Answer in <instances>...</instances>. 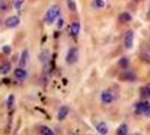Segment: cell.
Instances as JSON below:
<instances>
[{
	"label": "cell",
	"instance_id": "obj_1",
	"mask_svg": "<svg viewBox=\"0 0 150 135\" xmlns=\"http://www.w3.org/2000/svg\"><path fill=\"white\" fill-rule=\"evenodd\" d=\"M60 7L58 6V5H53L51 7L47 9V11H46V14H45V17H44V20L47 24H52V22H55V19L60 16Z\"/></svg>",
	"mask_w": 150,
	"mask_h": 135
},
{
	"label": "cell",
	"instance_id": "obj_2",
	"mask_svg": "<svg viewBox=\"0 0 150 135\" xmlns=\"http://www.w3.org/2000/svg\"><path fill=\"white\" fill-rule=\"evenodd\" d=\"M78 56H79L78 50H77L76 47H71V49L68 51L66 61H67L68 64H75L76 62L78 61Z\"/></svg>",
	"mask_w": 150,
	"mask_h": 135
},
{
	"label": "cell",
	"instance_id": "obj_3",
	"mask_svg": "<svg viewBox=\"0 0 150 135\" xmlns=\"http://www.w3.org/2000/svg\"><path fill=\"white\" fill-rule=\"evenodd\" d=\"M135 112L137 114H144L147 116L150 115V104L146 103V101H141V103H138L135 105Z\"/></svg>",
	"mask_w": 150,
	"mask_h": 135
},
{
	"label": "cell",
	"instance_id": "obj_4",
	"mask_svg": "<svg viewBox=\"0 0 150 135\" xmlns=\"http://www.w3.org/2000/svg\"><path fill=\"white\" fill-rule=\"evenodd\" d=\"M100 100H102L103 104H106V105L113 103V100H114V95H113V92L110 91V90H104V91H102V94H100Z\"/></svg>",
	"mask_w": 150,
	"mask_h": 135
},
{
	"label": "cell",
	"instance_id": "obj_5",
	"mask_svg": "<svg viewBox=\"0 0 150 135\" xmlns=\"http://www.w3.org/2000/svg\"><path fill=\"white\" fill-rule=\"evenodd\" d=\"M19 22H21L19 17H17V16H10V17H8L7 19H6L5 24H6V26H7L8 28H14V27L19 25Z\"/></svg>",
	"mask_w": 150,
	"mask_h": 135
},
{
	"label": "cell",
	"instance_id": "obj_6",
	"mask_svg": "<svg viewBox=\"0 0 150 135\" xmlns=\"http://www.w3.org/2000/svg\"><path fill=\"white\" fill-rule=\"evenodd\" d=\"M133 37H134V35H133L132 30H128L125 33V35H124V46H125V49H131L132 47V45H133Z\"/></svg>",
	"mask_w": 150,
	"mask_h": 135
},
{
	"label": "cell",
	"instance_id": "obj_7",
	"mask_svg": "<svg viewBox=\"0 0 150 135\" xmlns=\"http://www.w3.org/2000/svg\"><path fill=\"white\" fill-rule=\"evenodd\" d=\"M68 114H69V107H67V106L60 107V109L58 112V120H60V122H62L68 116Z\"/></svg>",
	"mask_w": 150,
	"mask_h": 135
},
{
	"label": "cell",
	"instance_id": "obj_8",
	"mask_svg": "<svg viewBox=\"0 0 150 135\" xmlns=\"http://www.w3.org/2000/svg\"><path fill=\"white\" fill-rule=\"evenodd\" d=\"M15 77L17 80H25L26 79V77H27V72L23 69V68H18V69H16L15 70Z\"/></svg>",
	"mask_w": 150,
	"mask_h": 135
},
{
	"label": "cell",
	"instance_id": "obj_9",
	"mask_svg": "<svg viewBox=\"0 0 150 135\" xmlns=\"http://www.w3.org/2000/svg\"><path fill=\"white\" fill-rule=\"evenodd\" d=\"M80 32V24L78 22H74L70 25V35L72 36H77Z\"/></svg>",
	"mask_w": 150,
	"mask_h": 135
},
{
	"label": "cell",
	"instance_id": "obj_10",
	"mask_svg": "<svg viewBox=\"0 0 150 135\" xmlns=\"http://www.w3.org/2000/svg\"><path fill=\"white\" fill-rule=\"evenodd\" d=\"M96 129H97L98 133L102 135H106L107 133H108V127H107V125H106L105 122H100V123H98L97 126H96Z\"/></svg>",
	"mask_w": 150,
	"mask_h": 135
},
{
	"label": "cell",
	"instance_id": "obj_11",
	"mask_svg": "<svg viewBox=\"0 0 150 135\" xmlns=\"http://www.w3.org/2000/svg\"><path fill=\"white\" fill-rule=\"evenodd\" d=\"M38 132L41 135H54V132L46 125H41L38 127Z\"/></svg>",
	"mask_w": 150,
	"mask_h": 135
},
{
	"label": "cell",
	"instance_id": "obj_12",
	"mask_svg": "<svg viewBox=\"0 0 150 135\" xmlns=\"http://www.w3.org/2000/svg\"><path fill=\"white\" fill-rule=\"evenodd\" d=\"M27 59H28V51L24 50L21 55V60H19V68H24L27 63Z\"/></svg>",
	"mask_w": 150,
	"mask_h": 135
},
{
	"label": "cell",
	"instance_id": "obj_13",
	"mask_svg": "<svg viewBox=\"0 0 150 135\" xmlns=\"http://www.w3.org/2000/svg\"><path fill=\"white\" fill-rule=\"evenodd\" d=\"M10 69H11V65H10L9 62L2 63V64L0 65V75H7L8 72L10 71Z\"/></svg>",
	"mask_w": 150,
	"mask_h": 135
},
{
	"label": "cell",
	"instance_id": "obj_14",
	"mask_svg": "<svg viewBox=\"0 0 150 135\" xmlns=\"http://www.w3.org/2000/svg\"><path fill=\"white\" fill-rule=\"evenodd\" d=\"M116 135H128V125L121 124L116 129Z\"/></svg>",
	"mask_w": 150,
	"mask_h": 135
},
{
	"label": "cell",
	"instance_id": "obj_15",
	"mask_svg": "<svg viewBox=\"0 0 150 135\" xmlns=\"http://www.w3.org/2000/svg\"><path fill=\"white\" fill-rule=\"evenodd\" d=\"M132 19V17H131V15L129 14V13H122V14H120V16H119V20H120L121 22H130Z\"/></svg>",
	"mask_w": 150,
	"mask_h": 135
},
{
	"label": "cell",
	"instance_id": "obj_16",
	"mask_svg": "<svg viewBox=\"0 0 150 135\" xmlns=\"http://www.w3.org/2000/svg\"><path fill=\"white\" fill-rule=\"evenodd\" d=\"M141 95H142V97L150 98V83L147 84V86H144L141 89Z\"/></svg>",
	"mask_w": 150,
	"mask_h": 135
},
{
	"label": "cell",
	"instance_id": "obj_17",
	"mask_svg": "<svg viewBox=\"0 0 150 135\" xmlns=\"http://www.w3.org/2000/svg\"><path fill=\"white\" fill-rule=\"evenodd\" d=\"M119 65H120V68H122V69H125V68H128L129 60L127 59V58H121L120 61H119Z\"/></svg>",
	"mask_w": 150,
	"mask_h": 135
},
{
	"label": "cell",
	"instance_id": "obj_18",
	"mask_svg": "<svg viewBox=\"0 0 150 135\" xmlns=\"http://www.w3.org/2000/svg\"><path fill=\"white\" fill-rule=\"evenodd\" d=\"M122 77H124L123 79H125V80H130V81L135 80V75H133L132 72H125L124 75H122Z\"/></svg>",
	"mask_w": 150,
	"mask_h": 135
},
{
	"label": "cell",
	"instance_id": "obj_19",
	"mask_svg": "<svg viewBox=\"0 0 150 135\" xmlns=\"http://www.w3.org/2000/svg\"><path fill=\"white\" fill-rule=\"evenodd\" d=\"M14 101H15V97H14V95H9V97H8V99H7V107L8 108H11V107H13Z\"/></svg>",
	"mask_w": 150,
	"mask_h": 135
},
{
	"label": "cell",
	"instance_id": "obj_20",
	"mask_svg": "<svg viewBox=\"0 0 150 135\" xmlns=\"http://www.w3.org/2000/svg\"><path fill=\"white\" fill-rule=\"evenodd\" d=\"M68 7L71 11H76L77 9V6H76V2L75 0H68Z\"/></svg>",
	"mask_w": 150,
	"mask_h": 135
},
{
	"label": "cell",
	"instance_id": "obj_21",
	"mask_svg": "<svg viewBox=\"0 0 150 135\" xmlns=\"http://www.w3.org/2000/svg\"><path fill=\"white\" fill-rule=\"evenodd\" d=\"M23 4H24V0H14V2H13L14 8H15V9H17V10L22 8Z\"/></svg>",
	"mask_w": 150,
	"mask_h": 135
},
{
	"label": "cell",
	"instance_id": "obj_22",
	"mask_svg": "<svg viewBox=\"0 0 150 135\" xmlns=\"http://www.w3.org/2000/svg\"><path fill=\"white\" fill-rule=\"evenodd\" d=\"M94 6L96 8H103L105 6V2H104V0H94Z\"/></svg>",
	"mask_w": 150,
	"mask_h": 135
},
{
	"label": "cell",
	"instance_id": "obj_23",
	"mask_svg": "<svg viewBox=\"0 0 150 135\" xmlns=\"http://www.w3.org/2000/svg\"><path fill=\"white\" fill-rule=\"evenodd\" d=\"M8 8V4L6 0H0V11H4Z\"/></svg>",
	"mask_w": 150,
	"mask_h": 135
},
{
	"label": "cell",
	"instance_id": "obj_24",
	"mask_svg": "<svg viewBox=\"0 0 150 135\" xmlns=\"http://www.w3.org/2000/svg\"><path fill=\"white\" fill-rule=\"evenodd\" d=\"M2 52L5 53V54H9V53L11 52V47H10L9 45H5V46L2 47Z\"/></svg>",
	"mask_w": 150,
	"mask_h": 135
},
{
	"label": "cell",
	"instance_id": "obj_25",
	"mask_svg": "<svg viewBox=\"0 0 150 135\" xmlns=\"http://www.w3.org/2000/svg\"><path fill=\"white\" fill-rule=\"evenodd\" d=\"M63 19H59V22H58V28H61L62 26H63Z\"/></svg>",
	"mask_w": 150,
	"mask_h": 135
}]
</instances>
